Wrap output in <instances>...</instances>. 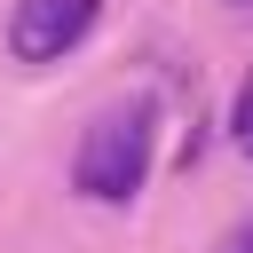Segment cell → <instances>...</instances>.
I'll return each instance as SVG.
<instances>
[{
    "mask_svg": "<svg viewBox=\"0 0 253 253\" xmlns=\"http://www.w3.org/2000/svg\"><path fill=\"white\" fill-rule=\"evenodd\" d=\"M150 158H158V103L134 95V103H111V111L87 119L79 158H71V182H79L95 206H126V198L150 182Z\"/></svg>",
    "mask_w": 253,
    "mask_h": 253,
    "instance_id": "1",
    "label": "cell"
},
{
    "mask_svg": "<svg viewBox=\"0 0 253 253\" xmlns=\"http://www.w3.org/2000/svg\"><path fill=\"white\" fill-rule=\"evenodd\" d=\"M95 16H103V0H16L8 47H16V63H55L63 47H79L95 32Z\"/></svg>",
    "mask_w": 253,
    "mask_h": 253,
    "instance_id": "2",
    "label": "cell"
},
{
    "mask_svg": "<svg viewBox=\"0 0 253 253\" xmlns=\"http://www.w3.org/2000/svg\"><path fill=\"white\" fill-rule=\"evenodd\" d=\"M229 142H237V158L253 166V71H245V87H237V103H229Z\"/></svg>",
    "mask_w": 253,
    "mask_h": 253,
    "instance_id": "3",
    "label": "cell"
},
{
    "mask_svg": "<svg viewBox=\"0 0 253 253\" xmlns=\"http://www.w3.org/2000/svg\"><path fill=\"white\" fill-rule=\"evenodd\" d=\"M221 253H253V221H245V229H237V237H229Z\"/></svg>",
    "mask_w": 253,
    "mask_h": 253,
    "instance_id": "4",
    "label": "cell"
}]
</instances>
